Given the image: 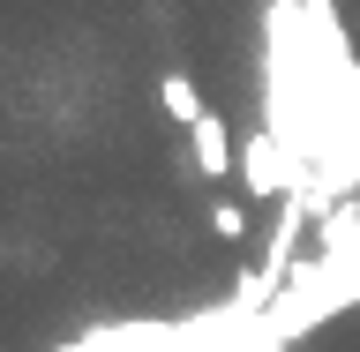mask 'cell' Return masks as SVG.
<instances>
[{"instance_id": "3", "label": "cell", "mask_w": 360, "mask_h": 352, "mask_svg": "<svg viewBox=\"0 0 360 352\" xmlns=\"http://www.w3.org/2000/svg\"><path fill=\"white\" fill-rule=\"evenodd\" d=\"M158 105L173 112L180 128H195L202 112H210V105H202V90H195V75H180V67H173V75H165V83H158Z\"/></svg>"}, {"instance_id": "1", "label": "cell", "mask_w": 360, "mask_h": 352, "mask_svg": "<svg viewBox=\"0 0 360 352\" xmlns=\"http://www.w3.org/2000/svg\"><path fill=\"white\" fill-rule=\"evenodd\" d=\"M345 308H360V270H338V263H323V255H308L285 285L270 292L263 322H255V352L263 345H300L308 330H323V322L345 315Z\"/></svg>"}, {"instance_id": "5", "label": "cell", "mask_w": 360, "mask_h": 352, "mask_svg": "<svg viewBox=\"0 0 360 352\" xmlns=\"http://www.w3.org/2000/svg\"><path fill=\"white\" fill-rule=\"evenodd\" d=\"M263 352H292V345H263Z\"/></svg>"}, {"instance_id": "4", "label": "cell", "mask_w": 360, "mask_h": 352, "mask_svg": "<svg viewBox=\"0 0 360 352\" xmlns=\"http://www.w3.org/2000/svg\"><path fill=\"white\" fill-rule=\"evenodd\" d=\"M210 225H218V240H248V210L240 202H210Z\"/></svg>"}, {"instance_id": "2", "label": "cell", "mask_w": 360, "mask_h": 352, "mask_svg": "<svg viewBox=\"0 0 360 352\" xmlns=\"http://www.w3.org/2000/svg\"><path fill=\"white\" fill-rule=\"evenodd\" d=\"M188 157H195L202 180H233V173H240V150H233V135H225L218 112H202L195 128H188Z\"/></svg>"}]
</instances>
